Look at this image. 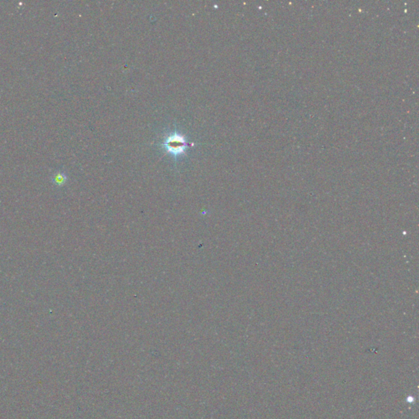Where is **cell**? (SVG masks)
Segmentation results:
<instances>
[{
    "instance_id": "2",
    "label": "cell",
    "mask_w": 419,
    "mask_h": 419,
    "mask_svg": "<svg viewBox=\"0 0 419 419\" xmlns=\"http://www.w3.org/2000/svg\"><path fill=\"white\" fill-rule=\"evenodd\" d=\"M67 176L62 171H57L53 175V182L57 186H62L67 182Z\"/></svg>"
},
{
    "instance_id": "1",
    "label": "cell",
    "mask_w": 419,
    "mask_h": 419,
    "mask_svg": "<svg viewBox=\"0 0 419 419\" xmlns=\"http://www.w3.org/2000/svg\"><path fill=\"white\" fill-rule=\"evenodd\" d=\"M165 151L174 157H180L186 153L188 143L185 137L177 132L169 134L162 144Z\"/></svg>"
}]
</instances>
